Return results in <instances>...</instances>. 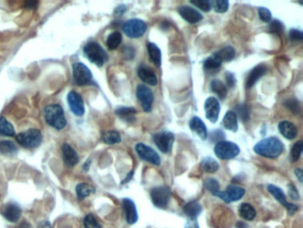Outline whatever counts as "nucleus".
<instances>
[{"label": "nucleus", "instance_id": "680f3d73", "mask_svg": "<svg viewBox=\"0 0 303 228\" xmlns=\"http://www.w3.org/2000/svg\"><path fill=\"white\" fill-rule=\"evenodd\" d=\"M237 228H247V226H246V224L243 223V222H241V221H239L237 223Z\"/></svg>", "mask_w": 303, "mask_h": 228}, {"label": "nucleus", "instance_id": "ea45409f", "mask_svg": "<svg viewBox=\"0 0 303 228\" xmlns=\"http://www.w3.org/2000/svg\"><path fill=\"white\" fill-rule=\"evenodd\" d=\"M303 141H298L297 143L293 144V148H292V153H291V158H292L293 161L295 162V161H297L300 159L302 153H303Z\"/></svg>", "mask_w": 303, "mask_h": 228}, {"label": "nucleus", "instance_id": "393cba45", "mask_svg": "<svg viewBox=\"0 0 303 228\" xmlns=\"http://www.w3.org/2000/svg\"><path fill=\"white\" fill-rule=\"evenodd\" d=\"M148 52H149V57L151 61L154 63L156 66L160 67L161 63H162V54H161V50L158 46L155 43H149L148 46Z\"/></svg>", "mask_w": 303, "mask_h": 228}, {"label": "nucleus", "instance_id": "603ef678", "mask_svg": "<svg viewBox=\"0 0 303 228\" xmlns=\"http://www.w3.org/2000/svg\"><path fill=\"white\" fill-rule=\"evenodd\" d=\"M288 190L289 195H290L291 198L293 199V200H299L300 199L298 191H297V189L293 186V184H289Z\"/></svg>", "mask_w": 303, "mask_h": 228}, {"label": "nucleus", "instance_id": "6e6d98bb", "mask_svg": "<svg viewBox=\"0 0 303 228\" xmlns=\"http://www.w3.org/2000/svg\"><path fill=\"white\" fill-rule=\"evenodd\" d=\"M126 10V7L125 5H120L117 7V9L115 10V14L118 15H122L124 14V12Z\"/></svg>", "mask_w": 303, "mask_h": 228}, {"label": "nucleus", "instance_id": "c756f323", "mask_svg": "<svg viewBox=\"0 0 303 228\" xmlns=\"http://www.w3.org/2000/svg\"><path fill=\"white\" fill-rule=\"evenodd\" d=\"M267 189H268V191L270 193V194L279 203L283 204V206H285L287 204L288 202L286 201V196H285V194H283L282 189L279 188V187L276 186V185H273V184H268V186H267Z\"/></svg>", "mask_w": 303, "mask_h": 228}, {"label": "nucleus", "instance_id": "37998d69", "mask_svg": "<svg viewBox=\"0 0 303 228\" xmlns=\"http://www.w3.org/2000/svg\"><path fill=\"white\" fill-rule=\"evenodd\" d=\"M190 4L194 5L195 6L199 7L204 12H209L212 9V4L211 1L209 0H198V1H190Z\"/></svg>", "mask_w": 303, "mask_h": 228}, {"label": "nucleus", "instance_id": "4d7b16f0", "mask_svg": "<svg viewBox=\"0 0 303 228\" xmlns=\"http://www.w3.org/2000/svg\"><path fill=\"white\" fill-rule=\"evenodd\" d=\"M294 173L295 175L297 176V178H298L299 181L301 182V183H303V171L301 169H296L294 170Z\"/></svg>", "mask_w": 303, "mask_h": 228}, {"label": "nucleus", "instance_id": "dca6fc26", "mask_svg": "<svg viewBox=\"0 0 303 228\" xmlns=\"http://www.w3.org/2000/svg\"><path fill=\"white\" fill-rule=\"evenodd\" d=\"M1 214L9 222H16L20 218V208L17 204L9 203L5 204L1 208Z\"/></svg>", "mask_w": 303, "mask_h": 228}, {"label": "nucleus", "instance_id": "4468645a", "mask_svg": "<svg viewBox=\"0 0 303 228\" xmlns=\"http://www.w3.org/2000/svg\"><path fill=\"white\" fill-rule=\"evenodd\" d=\"M205 116L212 123H215L218 120L219 114L221 112V105L215 97H209L204 103Z\"/></svg>", "mask_w": 303, "mask_h": 228}, {"label": "nucleus", "instance_id": "e2e57ef3", "mask_svg": "<svg viewBox=\"0 0 303 228\" xmlns=\"http://www.w3.org/2000/svg\"><path fill=\"white\" fill-rule=\"evenodd\" d=\"M90 163H91V160H87V161H85V164H84L83 169H85V171H87V170L89 169Z\"/></svg>", "mask_w": 303, "mask_h": 228}, {"label": "nucleus", "instance_id": "cd10ccee", "mask_svg": "<svg viewBox=\"0 0 303 228\" xmlns=\"http://www.w3.org/2000/svg\"><path fill=\"white\" fill-rule=\"evenodd\" d=\"M222 62L221 61L217 55L214 54L212 56H209L208 58L204 61V68L206 71H210V72L215 71L216 72V70L222 66Z\"/></svg>", "mask_w": 303, "mask_h": 228}, {"label": "nucleus", "instance_id": "052dcab7", "mask_svg": "<svg viewBox=\"0 0 303 228\" xmlns=\"http://www.w3.org/2000/svg\"><path fill=\"white\" fill-rule=\"evenodd\" d=\"M16 228H30V225L29 223H27V222H22Z\"/></svg>", "mask_w": 303, "mask_h": 228}, {"label": "nucleus", "instance_id": "f3484780", "mask_svg": "<svg viewBox=\"0 0 303 228\" xmlns=\"http://www.w3.org/2000/svg\"><path fill=\"white\" fill-rule=\"evenodd\" d=\"M268 72V67L265 65H258L256 67L250 71L246 80H245V87L247 89L253 88L255 83L258 81L263 76Z\"/></svg>", "mask_w": 303, "mask_h": 228}, {"label": "nucleus", "instance_id": "bf43d9fd", "mask_svg": "<svg viewBox=\"0 0 303 228\" xmlns=\"http://www.w3.org/2000/svg\"><path fill=\"white\" fill-rule=\"evenodd\" d=\"M38 228H52V225L48 221H41L39 224Z\"/></svg>", "mask_w": 303, "mask_h": 228}, {"label": "nucleus", "instance_id": "5701e85b", "mask_svg": "<svg viewBox=\"0 0 303 228\" xmlns=\"http://www.w3.org/2000/svg\"><path fill=\"white\" fill-rule=\"evenodd\" d=\"M222 124L223 127L228 130L237 132L239 124H238V116L235 114V112L229 111L227 114L224 116L223 120H222Z\"/></svg>", "mask_w": 303, "mask_h": 228}, {"label": "nucleus", "instance_id": "72a5a7b5", "mask_svg": "<svg viewBox=\"0 0 303 228\" xmlns=\"http://www.w3.org/2000/svg\"><path fill=\"white\" fill-rule=\"evenodd\" d=\"M0 135L5 137H14L15 130L14 126L5 119V117H0Z\"/></svg>", "mask_w": 303, "mask_h": 228}, {"label": "nucleus", "instance_id": "a211bd4d", "mask_svg": "<svg viewBox=\"0 0 303 228\" xmlns=\"http://www.w3.org/2000/svg\"><path fill=\"white\" fill-rule=\"evenodd\" d=\"M178 12L184 20L187 21L189 23H197L203 19V15L199 11L188 5L181 6Z\"/></svg>", "mask_w": 303, "mask_h": 228}, {"label": "nucleus", "instance_id": "3c124183", "mask_svg": "<svg viewBox=\"0 0 303 228\" xmlns=\"http://www.w3.org/2000/svg\"><path fill=\"white\" fill-rule=\"evenodd\" d=\"M225 78H226L227 86H228L229 88H233L234 86L236 85V79H235L234 74H232L231 72H227V73H226V76H225Z\"/></svg>", "mask_w": 303, "mask_h": 228}, {"label": "nucleus", "instance_id": "a878e982", "mask_svg": "<svg viewBox=\"0 0 303 228\" xmlns=\"http://www.w3.org/2000/svg\"><path fill=\"white\" fill-rule=\"evenodd\" d=\"M239 214L244 220L252 221L256 217V210L251 204H243L239 207Z\"/></svg>", "mask_w": 303, "mask_h": 228}, {"label": "nucleus", "instance_id": "f257e3e1", "mask_svg": "<svg viewBox=\"0 0 303 228\" xmlns=\"http://www.w3.org/2000/svg\"><path fill=\"white\" fill-rule=\"evenodd\" d=\"M256 154L269 159L278 158L283 153V145L277 137H268L260 141L254 146Z\"/></svg>", "mask_w": 303, "mask_h": 228}, {"label": "nucleus", "instance_id": "bb28decb", "mask_svg": "<svg viewBox=\"0 0 303 228\" xmlns=\"http://www.w3.org/2000/svg\"><path fill=\"white\" fill-rule=\"evenodd\" d=\"M116 114L128 122H133L136 114V110L133 107H120L116 110Z\"/></svg>", "mask_w": 303, "mask_h": 228}, {"label": "nucleus", "instance_id": "9d476101", "mask_svg": "<svg viewBox=\"0 0 303 228\" xmlns=\"http://www.w3.org/2000/svg\"><path fill=\"white\" fill-rule=\"evenodd\" d=\"M245 194V190L239 185H229L226 191H219L214 196L223 200L225 203L229 204L232 202H237L243 197Z\"/></svg>", "mask_w": 303, "mask_h": 228}, {"label": "nucleus", "instance_id": "09e8293b", "mask_svg": "<svg viewBox=\"0 0 303 228\" xmlns=\"http://www.w3.org/2000/svg\"><path fill=\"white\" fill-rule=\"evenodd\" d=\"M134 55H135V51L134 47L132 46H124L123 49V56L125 60L134 59Z\"/></svg>", "mask_w": 303, "mask_h": 228}, {"label": "nucleus", "instance_id": "49530a36", "mask_svg": "<svg viewBox=\"0 0 303 228\" xmlns=\"http://www.w3.org/2000/svg\"><path fill=\"white\" fill-rule=\"evenodd\" d=\"M259 16H260L261 20L263 21L265 23H269L272 19L271 12L266 7H260L259 8Z\"/></svg>", "mask_w": 303, "mask_h": 228}, {"label": "nucleus", "instance_id": "a19ab883", "mask_svg": "<svg viewBox=\"0 0 303 228\" xmlns=\"http://www.w3.org/2000/svg\"><path fill=\"white\" fill-rule=\"evenodd\" d=\"M237 116L239 115V118L243 121H247L249 119L248 107L244 104H240L236 106V113Z\"/></svg>", "mask_w": 303, "mask_h": 228}, {"label": "nucleus", "instance_id": "20e7f679", "mask_svg": "<svg viewBox=\"0 0 303 228\" xmlns=\"http://www.w3.org/2000/svg\"><path fill=\"white\" fill-rule=\"evenodd\" d=\"M16 140L24 148H36L41 144L43 136L39 129H31L17 135Z\"/></svg>", "mask_w": 303, "mask_h": 228}, {"label": "nucleus", "instance_id": "c03bdc74", "mask_svg": "<svg viewBox=\"0 0 303 228\" xmlns=\"http://www.w3.org/2000/svg\"><path fill=\"white\" fill-rule=\"evenodd\" d=\"M283 26L282 23L279 20H273L270 22L269 26H268V31L271 33H276V34H280L281 32H283Z\"/></svg>", "mask_w": 303, "mask_h": 228}, {"label": "nucleus", "instance_id": "412c9836", "mask_svg": "<svg viewBox=\"0 0 303 228\" xmlns=\"http://www.w3.org/2000/svg\"><path fill=\"white\" fill-rule=\"evenodd\" d=\"M279 129L283 137L289 139V140H293L298 135V130H297L296 126L287 120L281 121L279 124Z\"/></svg>", "mask_w": 303, "mask_h": 228}, {"label": "nucleus", "instance_id": "4be33fe9", "mask_svg": "<svg viewBox=\"0 0 303 228\" xmlns=\"http://www.w3.org/2000/svg\"><path fill=\"white\" fill-rule=\"evenodd\" d=\"M189 128L194 132L195 134L198 135L199 137L203 140L207 138V129L206 126L203 122V120L199 117H194L189 121Z\"/></svg>", "mask_w": 303, "mask_h": 228}, {"label": "nucleus", "instance_id": "c9c22d12", "mask_svg": "<svg viewBox=\"0 0 303 228\" xmlns=\"http://www.w3.org/2000/svg\"><path fill=\"white\" fill-rule=\"evenodd\" d=\"M215 55L218 56L222 62H230L231 60L234 59L236 51L231 46H226L218 51L217 53H215Z\"/></svg>", "mask_w": 303, "mask_h": 228}, {"label": "nucleus", "instance_id": "13d9d810", "mask_svg": "<svg viewBox=\"0 0 303 228\" xmlns=\"http://www.w3.org/2000/svg\"><path fill=\"white\" fill-rule=\"evenodd\" d=\"M39 5V2H36V1H28L26 2V5L25 6L27 8H36Z\"/></svg>", "mask_w": 303, "mask_h": 228}, {"label": "nucleus", "instance_id": "f8f14e48", "mask_svg": "<svg viewBox=\"0 0 303 228\" xmlns=\"http://www.w3.org/2000/svg\"><path fill=\"white\" fill-rule=\"evenodd\" d=\"M136 94H137V98L141 103L142 109L145 113L151 112L152 104H153V101H154V96H153V93H152L151 90L149 89L147 86L139 85L137 87Z\"/></svg>", "mask_w": 303, "mask_h": 228}, {"label": "nucleus", "instance_id": "1a4fd4ad", "mask_svg": "<svg viewBox=\"0 0 303 228\" xmlns=\"http://www.w3.org/2000/svg\"><path fill=\"white\" fill-rule=\"evenodd\" d=\"M73 77L75 82L80 86H86L93 82L91 70L82 63H76L73 65Z\"/></svg>", "mask_w": 303, "mask_h": 228}, {"label": "nucleus", "instance_id": "39448f33", "mask_svg": "<svg viewBox=\"0 0 303 228\" xmlns=\"http://www.w3.org/2000/svg\"><path fill=\"white\" fill-rule=\"evenodd\" d=\"M240 153L239 145L229 141H221L214 147V154L221 160L234 159Z\"/></svg>", "mask_w": 303, "mask_h": 228}, {"label": "nucleus", "instance_id": "9b49d317", "mask_svg": "<svg viewBox=\"0 0 303 228\" xmlns=\"http://www.w3.org/2000/svg\"><path fill=\"white\" fill-rule=\"evenodd\" d=\"M135 151L139 155L140 158L145 161L156 165V166H159L160 164V157L159 154L148 145L142 144V143H139L135 145Z\"/></svg>", "mask_w": 303, "mask_h": 228}, {"label": "nucleus", "instance_id": "6e6552de", "mask_svg": "<svg viewBox=\"0 0 303 228\" xmlns=\"http://www.w3.org/2000/svg\"><path fill=\"white\" fill-rule=\"evenodd\" d=\"M157 147L164 154H170L174 143V136L169 131H161L153 136Z\"/></svg>", "mask_w": 303, "mask_h": 228}, {"label": "nucleus", "instance_id": "4c0bfd02", "mask_svg": "<svg viewBox=\"0 0 303 228\" xmlns=\"http://www.w3.org/2000/svg\"><path fill=\"white\" fill-rule=\"evenodd\" d=\"M204 188L206 189L213 195H215L220 191V183L216 179H213V178H208V179H205L204 182Z\"/></svg>", "mask_w": 303, "mask_h": 228}, {"label": "nucleus", "instance_id": "0eeeda50", "mask_svg": "<svg viewBox=\"0 0 303 228\" xmlns=\"http://www.w3.org/2000/svg\"><path fill=\"white\" fill-rule=\"evenodd\" d=\"M171 190L168 186L161 185L157 186L151 190L150 197L151 201L156 207L164 208L167 207L171 198Z\"/></svg>", "mask_w": 303, "mask_h": 228}, {"label": "nucleus", "instance_id": "423d86ee", "mask_svg": "<svg viewBox=\"0 0 303 228\" xmlns=\"http://www.w3.org/2000/svg\"><path fill=\"white\" fill-rule=\"evenodd\" d=\"M123 31L124 34L131 39L141 38L144 35L147 30V24L144 21L140 19H131L126 21L123 24Z\"/></svg>", "mask_w": 303, "mask_h": 228}, {"label": "nucleus", "instance_id": "2eb2a0df", "mask_svg": "<svg viewBox=\"0 0 303 228\" xmlns=\"http://www.w3.org/2000/svg\"><path fill=\"white\" fill-rule=\"evenodd\" d=\"M122 207H123L126 222L130 225L136 223L138 221V213H137V208L134 202L129 198L123 199Z\"/></svg>", "mask_w": 303, "mask_h": 228}, {"label": "nucleus", "instance_id": "2f4dec72", "mask_svg": "<svg viewBox=\"0 0 303 228\" xmlns=\"http://www.w3.org/2000/svg\"><path fill=\"white\" fill-rule=\"evenodd\" d=\"M76 193L80 200L86 198L91 194H95V189L88 183H82L77 185Z\"/></svg>", "mask_w": 303, "mask_h": 228}, {"label": "nucleus", "instance_id": "de8ad7c7", "mask_svg": "<svg viewBox=\"0 0 303 228\" xmlns=\"http://www.w3.org/2000/svg\"><path fill=\"white\" fill-rule=\"evenodd\" d=\"M224 137H225V135H224L223 132H222V130H220V129L214 130V131H213V132L211 133V136H210L211 140H212L213 142H215V143H219V142H221V141H223Z\"/></svg>", "mask_w": 303, "mask_h": 228}, {"label": "nucleus", "instance_id": "0e129e2a", "mask_svg": "<svg viewBox=\"0 0 303 228\" xmlns=\"http://www.w3.org/2000/svg\"><path fill=\"white\" fill-rule=\"evenodd\" d=\"M133 175H134V170H132V171H131V173H130L129 175H128V177H127V178H126V179L124 180V183H126V182H128L130 179H132V177H133Z\"/></svg>", "mask_w": 303, "mask_h": 228}, {"label": "nucleus", "instance_id": "ddd939ff", "mask_svg": "<svg viewBox=\"0 0 303 228\" xmlns=\"http://www.w3.org/2000/svg\"><path fill=\"white\" fill-rule=\"evenodd\" d=\"M68 104L70 109L76 116L81 117L85 114V104L82 96L76 91H70L68 94Z\"/></svg>", "mask_w": 303, "mask_h": 228}, {"label": "nucleus", "instance_id": "7ed1b4c3", "mask_svg": "<svg viewBox=\"0 0 303 228\" xmlns=\"http://www.w3.org/2000/svg\"><path fill=\"white\" fill-rule=\"evenodd\" d=\"M84 54L94 65L101 67L108 61V55L97 42L90 41L84 46Z\"/></svg>", "mask_w": 303, "mask_h": 228}, {"label": "nucleus", "instance_id": "c85d7f7f", "mask_svg": "<svg viewBox=\"0 0 303 228\" xmlns=\"http://www.w3.org/2000/svg\"><path fill=\"white\" fill-rule=\"evenodd\" d=\"M201 169L206 173H214L219 169V163L212 157H205L201 161Z\"/></svg>", "mask_w": 303, "mask_h": 228}, {"label": "nucleus", "instance_id": "8fccbe9b", "mask_svg": "<svg viewBox=\"0 0 303 228\" xmlns=\"http://www.w3.org/2000/svg\"><path fill=\"white\" fill-rule=\"evenodd\" d=\"M289 37L293 41H298V40H303V33L301 30H291L289 32Z\"/></svg>", "mask_w": 303, "mask_h": 228}, {"label": "nucleus", "instance_id": "b1692460", "mask_svg": "<svg viewBox=\"0 0 303 228\" xmlns=\"http://www.w3.org/2000/svg\"><path fill=\"white\" fill-rule=\"evenodd\" d=\"M183 211L188 216V218L197 219L199 214L202 212V206L198 202L193 201L184 206Z\"/></svg>", "mask_w": 303, "mask_h": 228}, {"label": "nucleus", "instance_id": "473e14b6", "mask_svg": "<svg viewBox=\"0 0 303 228\" xmlns=\"http://www.w3.org/2000/svg\"><path fill=\"white\" fill-rule=\"evenodd\" d=\"M17 147L12 141L4 140L0 142V153L6 156H13L17 154Z\"/></svg>", "mask_w": 303, "mask_h": 228}, {"label": "nucleus", "instance_id": "aec40b11", "mask_svg": "<svg viewBox=\"0 0 303 228\" xmlns=\"http://www.w3.org/2000/svg\"><path fill=\"white\" fill-rule=\"evenodd\" d=\"M137 73H138L140 79L146 84L150 85V86H156L158 84V78L155 74L153 69L148 66L146 65L140 66L139 69L137 70Z\"/></svg>", "mask_w": 303, "mask_h": 228}, {"label": "nucleus", "instance_id": "58836bf2", "mask_svg": "<svg viewBox=\"0 0 303 228\" xmlns=\"http://www.w3.org/2000/svg\"><path fill=\"white\" fill-rule=\"evenodd\" d=\"M212 7H214V11L217 13H225L229 9V1L227 0H215L211 1Z\"/></svg>", "mask_w": 303, "mask_h": 228}, {"label": "nucleus", "instance_id": "f704fd0d", "mask_svg": "<svg viewBox=\"0 0 303 228\" xmlns=\"http://www.w3.org/2000/svg\"><path fill=\"white\" fill-rule=\"evenodd\" d=\"M121 42H122V35L119 31H114L108 37L106 44L109 49L114 50L120 46Z\"/></svg>", "mask_w": 303, "mask_h": 228}, {"label": "nucleus", "instance_id": "f03ea898", "mask_svg": "<svg viewBox=\"0 0 303 228\" xmlns=\"http://www.w3.org/2000/svg\"><path fill=\"white\" fill-rule=\"evenodd\" d=\"M45 119L47 124L57 130L64 129L67 125L64 112L59 104H51L45 107Z\"/></svg>", "mask_w": 303, "mask_h": 228}, {"label": "nucleus", "instance_id": "5fc2aeb1", "mask_svg": "<svg viewBox=\"0 0 303 228\" xmlns=\"http://www.w3.org/2000/svg\"><path fill=\"white\" fill-rule=\"evenodd\" d=\"M185 228H199V223L197 221V219H192L189 218V220L186 222Z\"/></svg>", "mask_w": 303, "mask_h": 228}, {"label": "nucleus", "instance_id": "a18cd8bd", "mask_svg": "<svg viewBox=\"0 0 303 228\" xmlns=\"http://www.w3.org/2000/svg\"><path fill=\"white\" fill-rule=\"evenodd\" d=\"M84 226L85 228H101L96 218L92 215L88 214L84 220Z\"/></svg>", "mask_w": 303, "mask_h": 228}, {"label": "nucleus", "instance_id": "79ce46f5", "mask_svg": "<svg viewBox=\"0 0 303 228\" xmlns=\"http://www.w3.org/2000/svg\"><path fill=\"white\" fill-rule=\"evenodd\" d=\"M283 104L287 109L290 110L293 114H298L300 113L301 107H300V103L297 101V99H287L283 103Z\"/></svg>", "mask_w": 303, "mask_h": 228}, {"label": "nucleus", "instance_id": "e433bc0d", "mask_svg": "<svg viewBox=\"0 0 303 228\" xmlns=\"http://www.w3.org/2000/svg\"><path fill=\"white\" fill-rule=\"evenodd\" d=\"M102 141L105 144H116L121 142V137L117 131H107L102 135Z\"/></svg>", "mask_w": 303, "mask_h": 228}, {"label": "nucleus", "instance_id": "864d4df0", "mask_svg": "<svg viewBox=\"0 0 303 228\" xmlns=\"http://www.w3.org/2000/svg\"><path fill=\"white\" fill-rule=\"evenodd\" d=\"M284 207L286 208L287 212H288L290 215H292V216H293V214L295 213V212H296V211H297L299 209V207L297 205L290 204V203H287V204H286Z\"/></svg>", "mask_w": 303, "mask_h": 228}, {"label": "nucleus", "instance_id": "6ab92c4d", "mask_svg": "<svg viewBox=\"0 0 303 228\" xmlns=\"http://www.w3.org/2000/svg\"><path fill=\"white\" fill-rule=\"evenodd\" d=\"M61 151H62V157H63L64 163L68 167H74L75 165L79 163L80 157L74 148L70 146V144L67 143L63 144Z\"/></svg>", "mask_w": 303, "mask_h": 228}, {"label": "nucleus", "instance_id": "7c9ffc66", "mask_svg": "<svg viewBox=\"0 0 303 228\" xmlns=\"http://www.w3.org/2000/svg\"><path fill=\"white\" fill-rule=\"evenodd\" d=\"M211 90L218 94L220 99H224L227 95V88L226 85L222 81L219 80H214L211 82Z\"/></svg>", "mask_w": 303, "mask_h": 228}]
</instances>
